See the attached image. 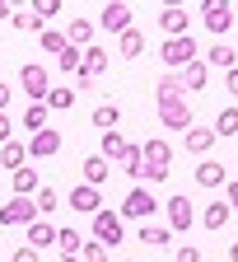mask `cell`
<instances>
[{"instance_id":"1","label":"cell","mask_w":238,"mask_h":262,"mask_svg":"<svg viewBox=\"0 0 238 262\" xmlns=\"http://www.w3.org/2000/svg\"><path fill=\"white\" fill-rule=\"evenodd\" d=\"M159 206H163L159 196H154V192H150L145 183H135V187L126 192V202H122V211H117V215H122V220H140V225H145V220H150V215H154Z\"/></svg>"},{"instance_id":"2","label":"cell","mask_w":238,"mask_h":262,"mask_svg":"<svg viewBox=\"0 0 238 262\" xmlns=\"http://www.w3.org/2000/svg\"><path fill=\"white\" fill-rule=\"evenodd\" d=\"M159 56H163V66H168V71H187L192 61H201V52H196V38H192V33H187V38H163Z\"/></svg>"},{"instance_id":"3","label":"cell","mask_w":238,"mask_h":262,"mask_svg":"<svg viewBox=\"0 0 238 262\" xmlns=\"http://www.w3.org/2000/svg\"><path fill=\"white\" fill-rule=\"evenodd\" d=\"M19 89L33 98V103H42V98L52 94V75H47V66H42V61H23V66H19Z\"/></svg>"},{"instance_id":"4","label":"cell","mask_w":238,"mask_h":262,"mask_svg":"<svg viewBox=\"0 0 238 262\" xmlns=\"http://www.w3.org/2000/svg\"><path fill=\"white\" fill-rule=\"evenodd\" d=\"M159 122H163L168 131H192V126H196L187 98H163V103H159Z\"/></svg>"},{"instance_id":"5","label":"cell","mask_w":238,"mask_h":262,"mask_svg":"<svg viewBox=\"0 0 238 262\" xmlns=\"http://www.w3.org/2000/svg\"><path fill=\"white\" fill-rule=\"evenodd\" d=\"M201 19H206V28L215 33V42H224V33L233 28V5H220V0H206V5H201Z\"/></svg>"},{"instance_id":"6","label":"cell","mask_w":238,"mask_h":262,"mask_svg":"<svg viewBox=\"0 0 238 262\" xmlns=\"http://www.w3.org/2000/svg\"><path fill=\"white\" fill-rule=\"evenodd\" d=\"M122 234H126V220H122L117 211H98V215H93V239L103 244V248H108V244H122Z\"/></svg>"},{"instance_id":"7","label":"cell","mask_w":238,"mask_h":262,"mask_svg":"<svg viewBox=\"0 0 238 262\" xmlns=\"http://www.w3.org/2000/svg\"><path fill=\"white\" fill-rule=\"evenodd\" d=\"M38 220V206H33V196H10L5 206H0V225H33Z\"/></svg>"},{"instance_id":"8","label":"cell","mask_w":238,"mask_h":262,"mask_svg":"<svg viewBox=\"0 0 238 262\" xmlns=\"http://www.w3.org/2000/svg\"><path fill=\"white\" fill-rule=\"evenodd\" d=\"M140 155H145V169H150V173H168V164H173V145H168L163 136L145 141V145H140ZM150 173H145V178H150Z\"/></svg>"},{"instance_id":"9","label":"cell","mask_w":238,"mask_h":262,"mask_svg":"<svg viewBox=\"0 0 238 262\" xmlns=\"http://www.w3.org/2000/svg\"><path fill=\"white\" fill-rule=\"evenodd\" d=\"M163 211H168V229H192V225H196V206L187 202V192L168 196V202H163Z\"/></svg>"},{"instance_id":"10","label":"cell","mask_w":238,"mask_h":262,"mask_svg":"<svg viewBox=\"0 0 238 262\" xmlns=\"http://www.w3.org/2000/svg\"><path fill=\"white\" fill-rule=\"evenodd\" d=\"M65 206H70V211H80V215H98V211H103V192H98V187H89V183H80V187L70 192V202H65Z\"/></svg>"},{"instance_id":"11","label":"cell","mask_w":238,"mask_h":262,"mask_svg":"<svg viewBox=\"0 0 238 262\" xmlns=\"http://www.w3.org/2000/svg\"><path fill=\"white\" fill-rule=\"evenodd\" d=\"M98 28H108V33L122 38V33L131 28V5H122V0H117V5H103V10H98Z\"/></svg>"},{"instance_id":"12","label":"cell","mask_w":238,"mask_h":262,"mask_svg":"<svg viewBox=\"0 0 238 262\" xmlns=\"http://www.w3.org/2000/svg\"><path fill=\"white\" fill-rule=\"evenodd\" d=\"M28 155H33V159H52V155H61V131H52V126L38 131V136L28 141Z\"/></svg>"},{"instance_id":"13","label":"cell","mask_w":238,"mask_h":262,"mask_svg":"<svg viewBox=\"0 0 238 262\" xmlns=\"http://www.w3.org/2000/svg\"><path fill=\"white\" fill-rule=\"evenodd\" d=\"M159 28H163V38H187V10L182 5H168L159 14Z\"/></svg>"},{"instance_id":"14","label":"cell","mask_w":238,"mask_h":262,"mask_svg":"<svg viewBox=\"0 0 238 262\" xmlns=\"http://www.w3.org/2000/svg\"><path fill=\"white\" fill-rule=\"evenodd\" d=\"M80 169H84V183H89V187H103V183L112 178V164H108L103 155H89Z\"/></svg>"},{"instance_id":"15","label":"cell","mask_w":238,"mask_h":262,"mask_svg":"<svg viewBox=\"0 0 238 262\" xmlns=\"http://www.w3.org/2000/svg\"><path fill=\"white\" fill-rule=\"evenodd\" d=\"M52 244H56V225H52V220H33V225H28V248L42 253V248H52Z\"/></svg>"},{"instance_id":"16","label":"cell","mask_w":238,"mask_h":262,"mask_svg":"<svg viewBox=\"0 0 238 262\" xmlns=\"http://www.w3.org/2000/svg\"><path fill=\"white\" fill-rule=\"evenodd\" d=\"M126 150H131V141L122 136V131H103V141H98V155H103L108 164H112V159H126Z\"/></svg>"},{"instance_id":"17","label":"cell","mask_w":238,"mask_h":262,"mask_svg":"<svg viewBox=\"0 0 238 262\" xmlns=\"http://www.w3.org/2000/svg\"><path fill=\"white\" fill-rule=\"evenodd\" d=\"M201 61H206V66H215V71H233V66H238V52H233L229 42H210V52L201 56Z\"/></svg>"},{"instance_id":"18","label":"cell","mask_w":238,"mask_h":262,"mask_svg":"<svg viewBox=\"0 0 238 262\" xmlns=\"http://www.w3.org/2000/svg\"><path fill=\"white\" fill-rule=\"evenodd\" d=\"M103 71H108V47H84V61H80V75L98 80Z\"/></svg>"},{"instance_id":"19","label":"cell","mask_w":238,"mask_h":262,"mask_svg":"<svg viewBox=\"0 0 238 262\" xmlns=\"http://www.w3.org/2000/svg\"><path fill=\"white\" fill-rule=\"evenodd\" d=\"M47 117H52V108H47V103H28V108H23V117H19V126L38 136V131H47Z\"/></svg>"},{"instance_id":"20","label":"cell","mask_w":238,"mask_h":262,"mask_svg":"<svg viewBox=\"0 0 238 262\" xmlns=\"http://www.w3.org/2000/svg\"><path fill=\"white\" fill-rule=\"evenodd\" d=\"M178 75H182V89L201 94V89H206V80H210V66H206V61H192L187 71H178Z\"/></svg>"},{"instance_id":"21","label":"cell","mask_w":238,"mask_h":262,"mask_svg":"<svg viewBox=\"0 0 238 262\" xmlns=\"http://www.w3.org/2000/svg\"><path fill=\"white\" fill-rule=\"evenodd\" d=\"M65 42H70V47H93V24L89 19H70V28H65Z\"/></svg>"},{"instance_id":"22","label":"cell","mask_w":238,"mask_h":262,"mask_svg":"<svg viewBox=\"0 0 238 262\" xmlns=\"http://www.w3.org/2000/svg\"><path fill=\"white\" fill-rule=\"evenodd\" d=\"M215 141H224V136H238V103H229V108H220V117H215Z\"/></svg>"},{"instance_id":"23","label":"cell","mask_w":238,"mask_h":262,"mask_svg":"<svg viewBox=\"0 0 238 262\" xmlns=\"http://www.w3.org/2000/svg\"><path fill=\"white\" fill-rule=\"evenodd\" d=\"M196 183H201V187H220V183H224V164H220V159H201V164H196Z\"/></svg>"},{"instance_id":"24","label":"cell","mask_w":238,"mask_h":262,"mask_svg":"<svg viewBox=\"0 0 238 262\" xmlns=\"http://www.w3.org/2000/svg\"><path fill=\"white\" fill-rule=\"evenodd\" d=\"M210 145H215V131L210 126H192L187 131V155H206Z\"/></svg>"},{"instance_id":"25","label":"cell","mask_w":238,"mask_h":262,"mask_svg":"<svg viewBox=\"0 0 238 262\" xmlns=\"http://www.w3.org/2000/svg\"><path fill=\"white\" fill-rule=\"evenodd\" d=\"M229 215H233V211H229V202H210L206 211H201V225H206V229H224V225H229Z\"/></svg>"},{"instance_id":"26","label":"cell","mask_w":238,"mask_h":262,"mask_svg":"<svg viewBox=\"0 0 238 262\" xmlns=\"http://www.w3.org/2000/svg\"><path fill=\"white\" fill-rule=\"evenodd\" d=\"M117 122H122V108L117 103H98L93 108V126L98 131H117Z\"/></svg>"},{"instance_id":"27","label":"cell","mask_w":238,"mask_h":262,"mask_svg":"<svg viewBox=\"0 0 238 262\" xmlns=\"http://www.w3.org/2000/svg\"><path fill=\"white\" fill-rule=\"evenodd\" d=\"M42 103H47L52 113H61V108H70V103H75V84H52V94L42 98Z\"/></svg>"},{"instance_id":"28","label":"cell","mask_w":238,"mask_h":262,"mask_svg":"<svg viewBox=\"0 0 238 262\" xmlns=\"http://www.w3.org/2000/svg\"><path fill=\"white\" fill-rule=\"evenodd\" d=\"M168 239H173V229H168V225H140V244H150V248H163Z\"/></svg>"},{"instance_id":"29","label":"cell","mask_w":238,"mask_h":262,"mask_svg":"<svg viewBox=\"0 0 238 262\" xmlns=\"http://www.w3.org/2000/svg\"><path fill=\"white\" fill-rule=\"evenodd\" d=\"M14 196H38V169H14Z\"/></svg>"},{"instance_id":"30","label":"cell","mask_w":238,"mask_h":262,"mask_svg":"<svg viewBox=\"0 0 238 262\" xmlns=\"http://www.w3.org/2000/svg\"><path fill=\"white\" fill-rule=\"evenodd\" d=\"M117 47H122V56H140L145 52V33L140 28H126L122 38H117Z\"/></svg>"},{"instance_id":"31","label":"cell","mask_w":238,"mask_h":262,"mask_svg":"<svg viewBox=\"0 0 238 262\" xmlns=\"http://www.w3.org/2000/svg\"><path fill=\"white\" fill-rule=\"evenodd\" d=\"M23 159H28V145H19V141L0 145V164H5V169H23Z\"/></svg>"},{"instance_id":"32","label":"cell","mask_w":238,"mask_h":262,"mask_svg":"<svg viewBox=\"0 0 238 262\" xmlns=\"http://www.w3.org/2000/svg\"><path fill=\"white\" fill-rule=\"evenodd\" d=\"M187 89H182V75L178 71H168L163 80H159V103H163V98H182Z\"/></svg>"},{"instance_id":"33","label":"cell","mask_w":238,"mask_h":262,"mask_svg":"<svg viewBox=\"0 0 238 262\" xmlns=\"http://www.w3.org/2000/svg\"><path fill=\"white\" fill-rule=\"evenodd\" d=\"M122 164H126V173H131V178H135V183H140V178H145V173H150V169H145V155H140V145H131V150H126V159H122Z\"/></svg>"},{"instance_id":"34","label":"cell","mask_w":238,"mask_h":262,"mask_svg":"<svg viewBox=\"0 0 238 262\" xmlns=\"http://www.w3.org/2000/svg\"><path fill=\"white\" fill-rule=\"evenodd\" d=\"M33 206H38V215H52V211L61 206V196H56V187H38V196H33Z\"/></svg>"},{"instance_id":"35","label":"cell","mask_w":238,"mask_h":262,"mask_svg":"<svg viewBox=\"0 0 238 262\" xmlns=\"http://www.w3.org/2000/svg\"><path fill=\"white\" fill-rule=\"evenodd\" d=\"M80 61H84V52H80V47H65V52L56 56V66H61L65 75H80Z\"/></svg>"},{"instance_id":"36","label":"cell","mask_w":238,"mask_h":262,"mask_svg":"<svg viewBox=\"0 0 238 262\" xmlns=\"http://www.w3.org/2000/svg\"><path fill=\"white\" fill-rule=\"evenodd\" d=\"M56 248L70 257V253H80V248H84V239L75 234V229H56Z\"/></svg>"},{"instance_id":"37","label":"cell","mask_w":238,"mask_h":262,"mask_svg":"<svg viewBox=\"0 0 238 262\" xmlns=\"http://www.w3.org/2000/svg\"><path fill=\"white\" fill-rule=\"evenodd\" d=\"M65 47H70V42H65V33H56V28H42V52H52V56H61Z\"/></svg>"},{"instance_id":"38","label":"cell","mask_w":238,"mask_h":262,"mask_svg":"<svg viewBox=\"0 0 238 262\" xmlns=\"http://www.w3.org/2000/svg\"><path fill=\"white\" fill-rule=\"evenodd\" d=\"M28 10H33V19H38V24H47L52 14H61V0H33Z\"/></svg>"},{"instance_id":"39","label":"cell","mask_w":238,"mask_h":262,"mask_svg":"<svg viewBox=\"0 0 238 262\" xmlns=\"http://www.w3.org/2000/svg\"><path fill=\"white\" fill-rule=\"evenodd\" d=\"M80 262H108V248L98 244V239H89V244L80 248Z\"/></svg>"},{"instance_id":"40","label":"cell","mask_w":238,"mask_h":262,"mask_svg":"<svg viewBox=\"0 0 238 262\" xmlns=\"http://www.w3.org/2000/svg\"><path fill=\"white\" fill-rule=\"evenodd\" d=\"M173 262H201V248L196 244H178L173 248Z\"/></svg>"},{"instance_id":"41","label":"cell","mask_w":238,"mask_h":262,"mask_svg":"<svg viewBox=\"0 0 238 262\" xmlns=\"http://www.w3.org/2000/svg\"><path fill=\"white\" fill-rule=\"evenodd\" d=\"M14 28H23V33H33V28H38V33H42V24H38V19H33V10H23V14H14Z\"/></svg>"},{"instance_id":"42","label":"cell","mask_w":238,"mask_h":262,"mask_svg":"<svg viewBox=\"0 0 238 262\" xmlns=\"http://www.w3.org/2000/svg\"><path fill=\"white\" fill-rule=\"evenodd\" d=\"M10 141H14V122L0 113V145H10Z\"/></svg>"},{"instance_id":"43","label":"cell","mask_w":238,"mask_h":262,"mask_svg":"<svg viewBox=\"0 0 238 262\" xmlns=\"http://www.w3.org/2000/svg\"><path fill=\"white\" fill-rule=\"evenodd\" d=\"M224 202H229V211H238V178L224 183Z\"/></svg>"},{"instance_id":"44","label":"cell","mask_w":238,"mask_h":262,"mask_svg":"<svg viewBox=\"0 0 238 262\" xmlns=\"http://www.w3.org/2000/svg\"><path fill=\"white\" fill-rule=\"evenodd\" d=\"M224 89H229V94L238 98V66H233V71H224Z\"/></svg>"},{"instance_id":"45","label":"cell","mask_w":238,"mask_h":262,"mask_svg":"<svg viewBox=\"0 0 238 262\" xmlns=\"http://www.w3.org/2000/svg\"><path fill=\"white\" fill-rule=\"evenodd\" d=\"M10 262H38V253H33V248H28V244H23V248H19V253H14V257H10Z\"/></svg>"},{"instance_id":"46","label":"cell","mask_w":238,"mask_h":262,"mask_svg":"<svg viewBox=\"0 0 238 262\" xmlns=\"http://www.w3.org/2000/svg\"><path fill=\"white\" fill-rule=\"evenodd\" d=\"M10 98H14V89H10L5 80H0V113H5V108H10Z\"/></svg>"},{"instance_id":"47","label":"cell","mask_w":238,"mask_h":262,"mask_svg":"<svg viewBox=\"0 0 238 262\" xmlns=\"http://www.w3.org/2000/svg\"><path fill=\"white\" fill-rule=\"evenodd\" d=\"M10 14H14V10H10V5H5V0H0V19H10Z\"/></svg>"},{"instance_id":"48","label":"cell","mask_w":238,"mask_h":262,"mask_svg":"<svg viewBox=\"0 0 238 262\" xmlns=\"http://www.w3.org/2000/svg\"><path fill=\"white\" fill-rule=\"evenodd\" d=\"M229 262H238V244H233V248H229Z\"/></svg>"},{"instance_id":"49","label":"cell","mask_w":238,"mask_h":262,"mask_svg":"<svg viewBox=\"0 0 238 262\" xmlns=\"http://www.w3.org/2000/svg\"><path fill=\"white\" fill-rule=\"evenodd\" d=\"M61 262H80V253H70V257H61Z\"/></svg>"},{"instance_id":"50","label":"cell","mask_w":238,"mask_h":262,"mask_svg":"<svg viewBox=\"0 0 238 262\" xmlns=\"http://www.w3.org/2000/svg\"><path fill=\"white\" fill-rule=\"evenodd\" d=\"M233 169H238V155H233Z\"/></svg>"},{"instance_id":"51","label":"cell","mask_w":238,"mask_h":262,"mask_svg":"<svg viewBox=\"0 0 238 262\" xmlns=\"http://www.w3.org/2000/svg\"><path fill=\"white\" fill-rule=\"evenodd\" d=\"M233 24H238V10H233Z\"/></svg>"}]
</instances>
